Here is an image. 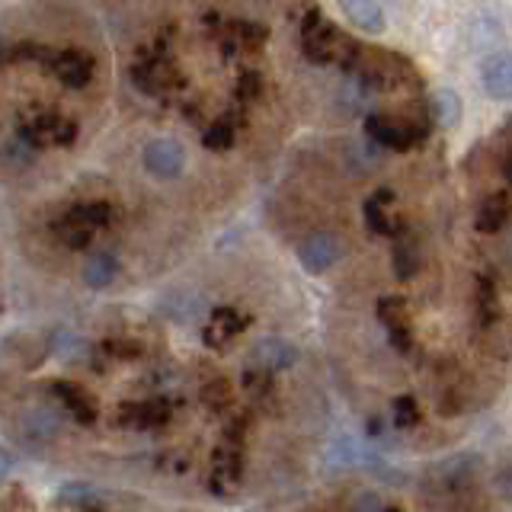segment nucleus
<instances>
[{
  "instance_id": "1",
  "label": "nucleus",
  "mask_w": 512,
  "mask_h": 512,
  "mask_svg": "<svg viewBox=\"0 0 512 512\" xmlns=\"http://www.w3.org/2000/svg\"><path fill=\"white\" fill-rule=\"evenodd\" d=\"M144 167L160 180H173L186 170V151L170 138H154L144 144Z\"/></svg>"
},
{
  "instance_id": "5",
  "label": "nucleus",
  "mask_w": 512,
  "mask_h": 512,
  "mask_svg": "<svg viewBox=\"0 0 512 512\" xmlns=\"http://www.w3.org/2000/svg\"><path fill=\"white\" fill-rule=\"evenodd\" d=\"M55 74L64 80V84H87L90 80V61L84 55H77V52H68V55H61L55 58Z\"/></svg>"
},
{
  "instance_id": "7",
  "label": "nucleus",
  "mask_w": 512,
  "mask_h": 512,
  "mask_svg": "<svg viewBox=\"0 0 512 512\" xmlns=\"http://www.w3.org/2000/svg\"><path fill=\"white\" fill-rule=\"evenodd\" d=\"M116 279V263L109 260V256H96V260L87 266V282L90 285H109Z\"/></svg>"
},
{
  "instance_id": "6",
  "label": "nucleus",
  "mask_w": 512,
  "mask_h": 512,
  "mask_svg": "<svg viewBox=\"0 0 512 512\" xmlns=\"http://www.w3.org/2000/svg\"><path fill=\"white\" fill-rule=\"evenodd\" d=\"M256 359L266 365H288V362H295V349L282 340H263L256 346Z\"/></svg>"
},
{
  "instance_id": "3",
  "label": "nucleus",
  "mask_w": 512,
  "mask_h": 512,
  "mask_svg": "<svg viewBox=\"0 0 512 512\" xmlns=\"http://www.w3.org/2000/svg\"><path fill=\"white\" fill-rule=\"evenodd\" d=\"M480 77H484V90L493 96V100H503L509 103L512 100V55H493L484 71H480Z\"/></svg>"
},
{
  "instance_id": "9",
  "label": "nucleus",
  "mask_w": 512,
  "mask_h": 512,
  "mask_svg": "<svg viewBox=\"0 0 512 512\" xmlns=\"http://www.w3.org/2000/svg\"><path fill=\"white\" fill-rule=\"evenodd\" d=\"M503 260L509 263V269H512V234L503 240Z\"/></svg>"
},
{
  "instance_id": "10",
  "label": "nucleus",
  "mask_w": 512,
  "mask_h": 512,
  "mask_svg": "<svg viewBox=\"0 0 512 512\" xmlns=\"http://www.w3.org/2000/svg\"><path fill=\"white\" fill-rule=\"evenodd\" d=\"M503 176H506V180L512 183V157L506 160V164H503Z\"/></svg>"
},
{
  "instance_id": "4",
  "label": "nucleus",
  "mask_w": 512,
  "mask_h": 512,
  "mask_svg": "<svg viewBox=\"0 0 512 512\" xmlns=\"http://www.w3.org/2000/svg\"><path fill=\"white\" fill-rule=\"evenodd\" d=\"M340 7L359 29H365V32L384 29V10L378 0H340Z\"/></svg>"
},
{
  "instance_id": "2",
  "label": "nucleus",
  "mask_w": 512,
  "mask_h": 512,
  "mask_svg": "<svg viewBox=\"0 0 512 512\" xmlns=\"http://www.w3.org/2000/svg\"><path fill=\"white\" fill-rule=\"evenodd\" d=\"M336 256H340V240H336L333 234H311L298 250V260L304 269L311 272V276L327 272L336 263Z\"/></svg>"
},
{
  "instance_id": "8",
  "label": "nucleus",
  "mask_w": 512,
  "mask_h": 512,
  "mask_svg": "<svg viewBox=\"0 0 512 512\" xmlns=\"http://www.w3.org/2000/svg\"><path fill=\"white\" fill-rule=\"evenodd\" d=\"M458 100L452 93H436V100H432V112L442 119V125H455L458 122Z\"/></svg>"
}]
</instances>
